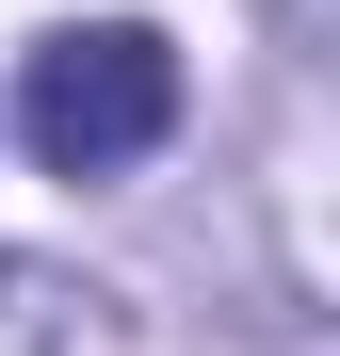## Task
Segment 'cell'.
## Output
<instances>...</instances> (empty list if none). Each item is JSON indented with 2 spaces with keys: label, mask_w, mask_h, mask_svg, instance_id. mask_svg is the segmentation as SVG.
I'll list each match as a JSON object with an SVG mask.
<instances>
[{
  "label": "cell",
  "mask_w": 340,
  "mask_h": 356,
  "mask_svg": "<svg viewBox=\"0 0 340 356\" xmlns=\"http://www.w3.org/2000/svg\"><path fill=\"white\" fill-rule=\"evenodd\" d=\"M162 130H179V49H162L146 17H65L33 33L17 65V146L49 178H130Z\"/></svg>",
  "instance_id": "cell-1"
},
{
  "label": "cell",
  "mask_w": 340,
  "mask_h": 356,
  "mask_svg": "<svg viewBox=\"0 0 340 356\" xmlns=\"http://www.w3.org/2000/svg\"><path fill=\"white\" fill-rule=\"evenodd\" d=\"M259 17H275V49H324V33H340V0H259Z\"/></svg>",
  "instance_id": "cell-2"
}]
</instances>
